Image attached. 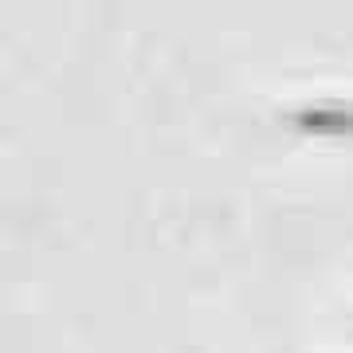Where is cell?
Instances as JSON below:
<instances>
[{
  "label": "cell",
  "instance_id": "obj_1",
  "mask_svg": "<svg viewBox=\"0 0 353 353\" xmlns=\"http://www.w3.org/2000/svg\"><path fill=\"white\" fill-rule=\"evenodd\" d=\"M294 126L310 130V134H353V110L338 106H318V110H299Z\"/></svg>",
  "mask_w": 353,
  "mask_h": 353
}]
</instances>
